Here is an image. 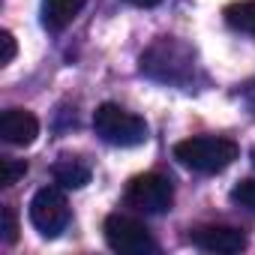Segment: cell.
<instances>
[{
    "label": "cell",
    "mask_w": 255,
    "mask_h": 255,
    "mask_svg": "<svg viewBox=\"0 0 255 255\" xmlns=\"http://www.w3.org/2000/svg\"><path fill=\"white\" fill-rule=\"evenodd\" d=\"M18 240V216L12 207H3V243H15Z\"/></svg>",
    "instance_id": "9a60e30c"
},
{
    "label": "cell",
    "mask_w": 255,
    "mask_h": 255,
    "mask_svg": "<svg viewBox=\"0 0 255 255\" xmlns=\"http://www.w3.org/2000/svg\"><path fill=\"white\" fill-rule=\"evenodd\" d=\"M192 246H198L201 252H216V255H234L240 249H246V234L234 225H198L189 231Z\"/></svg>",
    "instance_id": "52a82bcc"
},
{
    "label": "cell",
    "mask_w": 255,
    "mask_h": 255,
    "mask_svg": "<svg viewBox=\"0 0 255 255\" xmlns=\"http://www.w3.org/2000/svg\"><path fill=\"white\" fill-rule=\"evenodd\" d=\"M105 231V243L120 252V255H150L156 252V240L147 231V225L135 216H126V213H111L102 225Z\"/></svg>",
    "instance_id": "277c9868"
},
{
    "label": "cell",
    "mask_w": 255,
    "mask_h": 255,
    "mask_svg": "<svg viewBox=\"0 0 255 255\" xmlns=\"http://www.w3.org/2000/svg\"><path fill=\"white\" fill-rule=\"evenodd\" d=\"M27 174V162L24 159H3V162H0V183H3V186H15L21 177Z\"/></svg>",
    "instance_id": "4fadbf2b"
},
{
    "label": "cell",
    "mask_w": 255,
    "mask_h": 255,
    "mask_svg": "<svg viewBox=\"0 0 255 255\" xmlns=\"http://www.w3.org/2000/svg\"><path fill=\"white\" fill-rule=\"evenodd\" d=\"M39 135V120L24 111V108H9L0 114V138L6 144H15V147H27L33 144Z\"/></svg>",
    "instance_id": "ba28073f"
},
{
    "label": "cell",
    "mask_w": 255,
    "mask_h": 255,
    "mask_svg": "<svg viewBox=\"0 0 255 255\" xmlns=\"http://www.w3.org/2000/svg\"><path fill=\"white\" fill-rule=\"evenodd\" d=\"M93 129L111 147H135L147 141V123L144 117L126 111L114 102H102L93 111Z\"/></svg>",
    "instance_id": "3957f363"
},
{
    "label": "cell",
    "mask_w": 255,
    "mask_h": 255,
    "mask_svg": "<svg viewBox=\"0 0 255 255\" xmlns=\"http://www.w3.org/2000/svg\"><path fill=\"white\" fill-rule=\"evenodd\" d=\"M30 222L42 237H60L69 225V204L63 186H42L30 201Z\"/></svg>",
    "instance_id": "8992f818"
},
{
    "label": "cell",
    "mask_w": 255,
    "mask_h": 255,
    "mask_svg": "<svg viewBox=\"0 0 255 255\" xmlns=\"http://www.w3.org/2000/svg\"><path fill=\"white\" fill-rule=\"evenodd\" d=\"M243 102H246V108H249V111L255 114V81L243 87Z\"/></svg>",
    "instance_id": "2e32d148"
},
{
    "label": "cell",
    "mask_w": 255,
    "mask_h": 255,
    "mask_svg": "<svg viewBox=\"0 0 255 255\" xmlns=\"http://www.w3.org/2000/svg\"><path fill=\"white\" fill-rule=\"evenodd\" d=\"M126 204L135 207L138 213H165L171 210L174 204V186L165 174H156V171H147V174H138L126 183V192H123Z\"/></svg>",
    "instance_id": "5b68a950"
},
{
    "label": "cell",
    "mask_w": 255,
    "mask_h": 255,
    "mask_svg": "<svg viewBox=\"0 0 255 255\" xmlns=\"http://www.w3.org/2000/svg\"><path fill=\"white\" fill-rule=\"evenodd\" d=\"M129 6H138V9H153V6H159L162 0H126Z\"/></svg>",
    "instance_id": "e0dca14e"
},
{
    "label": "cell",
    "mask_w": 255,
    "mask_h": 255,
    "mask_svg": "<svg viewBox=\"0 0 255 255\" xmlns=\"http://www.w3.org/2000/svg\"><path fill=\"white\" fill-rule=\"evenodd\" d=\"M0 66H9L12 60H15V51H18V45H15V36L9 33V30H0Z\"/></svg>",
    "instance_id": "5bb4252c"
},
{
    "label": "cell",
    "mask_w": 255,
    "mask_h": 255,
    "mask_svg": "<svg viewBox=\"0 0 255 255\" xmlns=\"http://www.w3.org/2000/svg\"><path fill=\"white\" fill-rule=\"evenodd\" d=\"M87 0H42V27L51 33H60L75 21V15L84 9Z\"/></svg>",
    "instance_id": "9c48e42d"
},
{
    "label": "cell",
    "mask_w": 255,
    "mask_h": 255,
    "mask_svg": "<svg viewBox=\"0 0 255 255\" xmlns=\"http://www.w3.org/2000/svg\"><path fill=\"white\" fill-rule=\"evenodd\" d=\"M231 201H234L237 207L255 213V177H246V180L234 183V189H231Z\"/></svg>",
    "instance_id": "7c38bea8"
},
{
    "label": "cell",
    "mask_w": 255,
    "mask_h": 255,
    "mask_svg": "<svg viewBox=\"0 0 255 255\" xmlns=\"http://www.w3.org/2000/svg\"><path fill=\"white\" fill-rule=\"evenodd\" d=\"M174 159L198 174H219L237 159V144L225 135H195L174 144Z\"/></svg>",
    "instance_id": "7a4b0ae2"
},
{
    "label": "cell",
    "mask_w": 255,
    "mask_h": 255,
    "mask_svg": "<svg viewBox=\"0 0 255 255\" xmlns=\"http://www.w3.org/2000/svg\"><path fill=\"white\" fill-rule=\"evenodd\" d=\"M249 159H252V165H255V147H252V153H249Z\"/></svg>",
    "instance_id": "ac0fdd59"
},
{
    "label": "cell",
    "mask_w": 255,
    "mask_h": 255,
    "mask_svg": "<svg viewBox=\"0 0 255 255\" xmlns=\"http://www.w3.org/2000/svg\"><path fill=\"white\" fill-rule=\"evenodd\" d=\"M225 24L231 30L255 36V0H237V3L225 6Z\"/></svg>",
    "instance_id": "8fae6325"
},
{
    "label": "cell",
    "mask_w": 255,
    "mask_h": 255,
    "mask_svg": "<svg viewBox=\"0 0 255 255\" xmlns=\"http://www.w3.org/2000/svg\"><path fill=\"white\" fill-rule=\"evenodd\" d=\"M141 75L159 81V84H171V87H189L195 81V51L174 39V36H159L138 60Z\"/></svg>",
    "instance_id": "6da1fadb"
},
{
    "label": "cell",
    "mask_w": 255,
    "mask_h": 255,
    "mask_svg": "<svg viewBox=\"0 0 255 255\" xmlns=\"http://www.w3.org/2000/svg\"><path fill=\"white\" fill-rule=\"evenodd\" d=\"M51 177H54V183L63 186V189H81V186L90 183V168H87L81 159H75V156H63V159L54 162Z\"/></svg>",
    "instance_id": "30bf717a"
}]
</instances>
